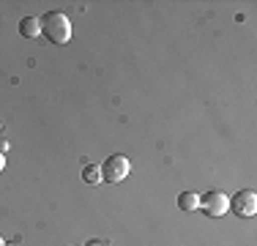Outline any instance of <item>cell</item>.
I'll return each instance as SVG.
<instances>
[{
    "label": "cell",
    "instance_id": "obj_6",
    "mask_svg": "<svg viewBox=\"0 0 257 246\" xmlns=\"http://www.w3.org/2000/svg\"><path fill=\"white\" fill-rule=\"evenodd\" d=\"M178 208H181V211H197V208H200V197L194 192L178 194Z\"/></svg>",
    "mask_w": 257,
    "mask_h": 246
},
{
    "label": "cell",
    "instance_id": "obj_5",
    "mask_svg": "<svg viewBox=\"0 0 257 246\" xmlns=\"http://www.w3.org/2000/svg\"><path fill=\"white\" fill-rule=\"evenodd\" d=\"M20 33L25 36V39H36V36L41 33V25L36 17H25V20L20 22Z\"/></svg>",
    "mask_w": 257,
    "mask_h": 246
},
{
    "label": "cell",
    "instance_id": "obj_7",
    "mask_svg": "<svg viewBox=\"0 0 257 246\" xmlns=\"http://www.w3.org/2000/svg\"><path fill=\"white\" fill-rule=\"evenodd\" d=\"M82 181H85V183H101V170L96 167V164H85Z\"/></svg>",
    "mask_w": 257,
    "mask_h": 246
},
{
    "label": "cell",
    "instance_id": "obj_3",
    "mask_svg": "<svg viewBox=\"0 0 257 246\" xmlns=\"http://www.w3.org/2000/svg\"><path fill=\"white\" fill-rule=\"evenodd\" d=\"M200 208L208 213V216L219 219L222 213L230 211V197L224 192H216V189H211V192H205L203 197H200Z\"/></svg>",
    "mask_w": 257,
    "mask_h": 246
},
{
    "label": "cell",
    "instance_id": "obj_8",
    "mask_svg": "<svg viewBox=\"0 0 257 246\" xmlns=\"http://www.w3.org/2000/svg\"><path fill=\"white\" fill-rule=\"evenodd\" d=\"M3 167H6V159H3V153H0V172H3Z\"/></svg>",
    "mask_w": 257,
    "mask_h": 246
},
{
    "label": "cell",
    "instance_id": "obj_9",
    "mask_svg": "<svg viewBox=\"0 0 257 246\" xmlns=\"http://www.w3.org/2000/svg\"><path fill=\"white\" fill-rule=\"evenodd\" d=\"M0 246H9V243H6V241H3V238H0Z\"/></svg>",
    "mask_w": 257,
    "mask_h": 246
},
{
    "label": "cell",
    "instance_id": "obj_2",
    "mask_svg": "<svg viewBox=\"0 0 257 246\" xmlns=\"http://www.w3.org/2000/svg\"><path fill=\"white\" fill-rule=\"evenodd\" d=\"M99 170H101V181H107V183H120V181L128 175V172H132V162L118 153V156H109Z\"/></svg>",
    "mask_w": 257,
    "mask_h": 246
},
{
    "label": "cell",
    "instance_id": "obj_4",
    "mask_svg": "<svg viewBox=\"0 0 257 246\" xmlns=\"http://www.w3.org/2000/svg\"><path fill=\"white\" fill-rule=\"evenodd\" d=\"M230 208L235 216H254L257 213V194L249 189H241L235 197H230Z\"/></svg>",
    "mask_w": 257,
    "mask_h": 246
},
{
    "label": "cell",
    "instance_id": "obj_1",
    "mask_svg": "<svg viewBox=\"0 0 257 246\" xmlns=\"http://www.w3.org/2000/svg\"><path fill=\"white\" fill-rule=\"evenodd\" d=\"M39 25H41V33H44L52 44H66V41L71 39V22H69V17L60 14V11L44 14V20H39Z\"/></svg>",
    "mask_w": 257,
    "mask_h": 246
}]
</instances>
